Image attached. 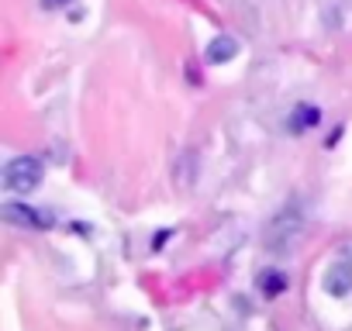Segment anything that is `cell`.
<instances>
[{
	"label": "cell",
	"mask_w": 352,
	"mask_h": 331,
	"mask_svg": "<svg viewBox=\"0 0 352 331\" xmlns=\"http://www.w3.org/2000/svg\"><path fill=\"white\" fill-rule=\"evenodd\" d=\"M42 176H45V166L35 155H18V159H11L4 166V187L11 194H32V190H38Z\"/></svg>",
	"instance_id": "cell-1"
},
{
	"label": "cell",
	"mask_w": 352,
	"mask_h": 331,
	"mask_svg": "<svg viewBox=\"0 0 352 331\" xmlns=\"http://www.w3.org/2000/svg\"><path fill=\"white\" fill-rule=\"evenodd\" d=\"M294 218V207H287L283 214H276L273 218V225H270V245H273V252H290V245L297 242V235H300V221H290Z\"/></svg>",
	"instance_id": "cell-2"
},
{
	"label": "cell",
	"mask_w": 352,
	"mask_h": 331,
	"mask_svg": "<svg viewBox=\"0 0 352 331\" xmlns=\"http://www.w3.org/2000/svg\"><path fill=\"white\" fill-rule=\"evenodd\" d=\"M0 218L11 221V225H18V228H49V225H52L42 211H35V207H28V204H4V207H0Z\"/></svg>",
	"instance_id": "cell-3"
},
{
	"label": "cell",
	"mask_w": 352,
	"mask_h": 331,
	"mask_svg": "<svg viewBox=\"0 0 352 331\" xmlns=\"http://www.w3.org/2000/svg\"><path fill=\"white\" fill-rule=\"evenodd\" d=\"M324 290L331 293V297H345L349 290H352V262H335L331 269H328V276H324Z\"/></svg>",
	"instance_id": "cell-4"
},
{
	"label": "cell",
	"mask_w": 352,
	"mask_h": 331,
	"mask_svg": "<svg viewBox=\"0 0 352 331\" xmlns=\"http://www.w3.org/2000/svg\"><path fill=\"white\" fill-rule=\"evenodd\" d=\"M204 56H208L211 66H225V62H232L239 56V42L232 35H218V38H211V45H208Z\"/></svg>",
	"instance_id": "cell-5"
},
{
	"label": "cell",
	"mask_w": 352,
	"mask_h": 331,
	"mask_svg": "<svg viewBox=\"0 0 352 331\" xmlns=\"http://www.w3.org/2000/svg\"><path fill=\"white\" fill-rule=\"evenodd\" d=\"M321 121V111L314 104H297L294 114H290V131H307Z\"/></svg>",
	"instance_id": "cell-6"
},
{
	"label": "cell",
	"mask_w": 352,
	"mask_h": 331,
	"mask_svg": "<svg viewBox=\"0 0 352 331\" xmlns=\"http://www.w3.org/2000/svg\"><path fill=\"white\" fill-rule=\"evenodd\" d=\"M259 290H263V297H280L287 290V276L280 269H263L259 273Z\"/></svg>",
	"instance_id": "cell-7"
},
{
	"label": "cell",
	"mask_w": 352,
	"mask_h": 331,
	"mask_svg": "<svg viewBox=\"0 0 352 331\" xmlns=\"http://www.w3.org/2000/svg\"><path fill=\"white\" fill-rule=\"evenodd\" d=\"M66 4H73V0H42L45 11H56V8H66Z\"/></svg>",
	"instance_id": "cell-8"
}]
</instances>
